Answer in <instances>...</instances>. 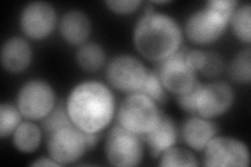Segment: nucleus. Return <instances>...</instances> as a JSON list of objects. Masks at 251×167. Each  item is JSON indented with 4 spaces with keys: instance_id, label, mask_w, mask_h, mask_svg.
Masks as SVG:
<instances>
[{
    "instance_id": "nucleus-1",
    "label": "nucleus",
    "mask_w": 251,
    "mask_h": 167,
    "mask_svg": "<svg viewBox=\"0 0 251 167\" xmlns=\"http://www.w3.org/2000/svg\"><path fill=\"white\" fill-rule=\"evenodd\" d=\"M66 110L72 122L84 133H100L115 115L112 91L98 81H85L69 93Z\"/></svg>"
},
{
    "instance_id": "nucleus-2",
    "label": "nucleus",
    "mask_w": 251,
    "mask_h": 167,
    "mask_svg": "<svg viewBox=\"0 0 251 167\" xmlns=\"http://www.w3.org/2000/svg\"><path fill=\"white\" fill-rule=\"evenodd\" d=\"M133 44L141 57L160 63L180 50L182 30L178 22L167 14H145L135 25Z\"/></svg>"
},
{
    "instance_id": "nucleus-3",
    "label": "nucleus",
    "mask_w": 251,
    "mask_h": 167,
    "mask_svg": "<svg viewBox=\"0 0 251 167\" xmlns=\"http://www.w3.org/2000/svg\"><path fill=\"white\" fill-rule=\"evenodd\" d=\"M237 0H210L185 22V35L194 44L208 45L223 36L239 6Z\"/></svg>"
},
{
    "instance_id": "nucleus-4",
    "label": "nucleus",
    "mask_w": 251,
    "mask_h": 167,
    "mask_svg": "<svg viewBox=\"0 0 251 167\" xmlns=\"http://www.w3.org/2000/svg\"><path fill=\"white\" fill-rule=\"evenodd\" d=\"M160 117L158 103L138 92L128 94L120 103L116 113L120 125L141 137L155 128Z\"/></svg>"
},
{
    "instance_id": "nucleus-5",
    "label": "nucleus",
    "mask_w": 251,
    "mask_h": 167,
    "mask_svg": "<svg viewBox=\"0 0 251 167\" xmlns=\"http://www.w3.org/2000/svg\"><path fill=\"white\" fill-rule=\"evenodd\" d=\"M143 137L116 124L109 131L105 141V155L113 166L133 167L140 164L144 156Z\"/></svg>"
},
{
    "instance_id": "nucleus-6",
    "label": "nucleus",
    "mask_w": 251,
    "mask_h": 167,
    "mask_svg": "<svg viewBox=\"0 0 251 167\" xmlns=\"http://www.w3.org/2000/svg\"><path fill=\"white\" fill-rule=\"evenodd\" d=\"M56 106V93L52 87L41 79L26 82L17 95V108L22 117L30 121H42Z\"/></svg>"
},
{
    "instance_id": "nucleus-7",
    "label": "nucleus",
    "mask_w": 251,
    "mask_h": 167,
    "mask_svg": "<svg viewBox=\"0 0 251 167\" xmlns=\"http://www.w3.org/2000/svg\"><path fill=\"white\" fill-rule=\"evenodd\" d=\"M47 152L60 166L76 162L88 149L85 134L70 123L47 134Z\"/></svg>"
},
{
    "instance_id": "nucleus-8",
    "label": "nucleus",
    "mask_w": 251,
    "mask_h": 167,
    "mask_svg": "<svg viewBox=\"0 0 251 167\" xmlns=\"http://www.w3.org/2000/svg\"><path fill=\"white\" fill-rule=\"evenodd\" d=\"M148 74L149 70L144 63L130 54L115 55L106 68L108 83L114 89L127 94L139 92Z\"/></svg>"
},
{
    "instance_id": "nucleus-9",
    "label": "nucleus",
    "mask_w": 251,
    "mask_h": 167,
    "mask_svg": "<svg viewBox=\"0 0 251 167\" xmlns=\"http://www.w3.org/2000/svg\"><path fill=\"white\" fill-rule=\"evenodd\" d=\"M204 165L207 167H247L250 164L248 147L232 137H214L204 148Z\"/></svg>"
},
{
    "instance_id": "nucleus-10",
    "label": "nucleus",
    "mask_w": 251,
    "mask_h": 167,
    "mask_svg": "<svg viewBox=\"0 0 251 167\" xmlns=\"http://www.w3.org/2000/svg\"><path fill=\"white\" fill-rule=\"evenodd\" d=\"M185 50H179L170 58L158 63L156 73L167 92L179 95L190 90L197 83V72L187 64Z\"/></svg>"
},
{
    "instance_id": "nucleus-11",
    "label": "nucleus",
    "mask_w": 251,
    "mask_h": 167,
    "mask_svg": "<svg viewBox=\"0 0 251 167\" xmlns=\"http://www.w3.org/2000/svg\"><path fill=\"white\" fill-rule=\"evenodd\" d=\"M57 14L53 6L44 1H34L25 5L20 15L22 33L31 40H43L56 27Z\"/></svg>"
},
{
    "instance_id": "nucleus-12",
    "label": "nucleus",
    "mask_w": 251,
    "mask_h": 167,
    "mask_svg": "<svg viewBox=\"0 0 251 167\" xmlns=\"http://www.w3.org/2000/svg\"><path fill=\"white\" fill-rule=\"evenodd\" d=\"M234 101V92L225 82L202 84L196 103V115L213 119L228 112Z\"/></svg>"
},
{
    "instance_id": "nucleus-13",
    "label": "nucleus",
    "mask_w": 251,
    "mask_h": 167,
    "mask_svg": "<svg viewBox=\"0 0 251 167\" xmlns=\"http://www.w3.org/2000/svg\"><path fill=\"white\" fill-rule=\"evenodd\" d=\"M217 132V125L210 119L193 115L183 122L181 137L188 147L200 152L216 137Z\"/></svg>"
},
{
    "instance_id": "nucleus-14",
    "label": "nucleus",
    "mask_w": 251,
    "mask_h": 167,
    "mask_svg": "<svg viewBox=\"0 0 251 167\" xmlns=\"http://www.w3.org/2000/svg\"><path fill=\"white\" fill-rule=\"evenodd\" d=\"M63 40L70 45H83L91 31V22L87 15L78 10H72L62 16L59 23Z\"/></svg>"
},
{
    "instance_id": "nucleus-15",
    "label": "nucleus",
    "mask_w": 251,
    "mask_h": 167,
    "mask_svg": "<svg viewBox=\"0 0 251 167\" xmlns=\"http://www.w3.org/2000/svg\"><path fill=\"white\" fill-rule=\"evenodd\" d=\"M31 62V47L25 39L13 37L6 40L1 48V64L11 73L27 69Z\"/></svg>"
},
{
    "instance_id": "nucleus-16",
    "label": "nucleus",
    "mask_w": 251,
    "mask_h": 167,
    "mask_svg": "<svg viewBox=\"0 0 251 167\" xmlns=\"http://www.w3.org/2000/svg\"><path fill=\"white\" fill-rule=\"evenodd\" d=\"M177 128L173 119L161 114L155 128L143 136L153 158H159L163 152L175 146L177 141Z\"/></svg>"
},
{
    "instance_id": "nucleus-17",
    "label": "nucleus",
    "mask_w": 251,
    "mask_h": 167,
    "mask_svg": "<svg viewBox=\"0 0 251 167\" xmlns=\"http://www.w3.org/2000/svg\"><path fill=\"white\" fill-rule=\"evenodd\" d=\"M42 131L33 121L21 122L13 133V144L22 154H31L40 146Z\"/></svg>"
},
{
    "instance_id": "nucleus-18",
    "label": "nucleus",
    "mask_w": 251,
    "mask_h": 167,
    "mask_svg": "<svg viewBox=\"0 0 251 167\" xmlns=\"http://www.w3.org/2000/svg\"><path fill=\"white\" fill-rule=\"evenodd\" d=\"M75 59L78 66L86 72H97L105 65L106 53L98 43H85L77 50Z\"/></svg>"
},
{
    "instance_id": "nucleus-19",
    "label": "nucleus",
    "mask_w": 251,
    "mask_h": 167,
    "mask_svg": "<svg viewBox=\"0 0 251 167\" xmlns=\"http://www.w3.org/2000/svg\"><path fill=\"white\" fill-rule=\"evenodd\" d=\"M230 24L234 36L241 42L249 45L251 41V6L249 3L237 7L232 15Z\"/></svg>"
},
{
    "instance_id": "nucleus-20",
    "label": "nucleus",
    "mask_w": 251,
    "mask_h": 167,
    "mask_svg": "<svg viewBox=\"0 0 251 167\" xmlns=\"http://www.w3.org/2000/svg\"><path fill=\"white\" fill-rule=\"evenodd\" d=\"M229 76L239 84H250L251 81V51L249 48L240 51L229 65Z\"/></svg>"
},
{
    "instance_id": "nucleus-21",
    "label": "nucleus",
    "mask_w": 251,
    "mask_h": 167,
    "mask_svg": "<svg viewBox=\"0 0 251 167\" xmlns=\"http://www.w3.org/2000/svg\"><path fill=\"white\" fill-rule=\"evenodd\" d=\"M160 166H199V163L195 155L188 149L173 146L160 156Z\"/></svg>"
},
{
    "instance_id": "nucleus-22",
    "label": "nucleus",
    "mask_w": 251,
    "mask_h": 167,
    "mask_svg": "<svg viewBox=\"0 0 251 167\" xmlns=\"http://www.w3.org/2000/svg\"><path fill=\"white\" fill-rule=\"evenodd\" d=\"M22 115L17 107L12 103L3 102L0 106V137H9L18 128Z\"/></svg>"
},
{
    "instance_id": "nucleus-23",
    "label": "nucleus",
    "mask_w": 251,
    "mask_h": 167,
    "mask_svg": "<svg viewBox=\"0 0 251 167\" xmlns=\"http://www.w3.org/2000/svg\"><path fill=\"white\" fill-rule=\"evenodd\" d=\"M73 122L68 116L66 105H64L63 102H60L57 103L56 108L42 120V130L47 135L53 132L54 130L61 128V126Z\"/></svg>"
},
{
    "instance_id": "nucleus-24",
    "label": "nucleus",
    "mask_w": 251,
    "mask_h": 167,
    "mask_svg": "<svg viewBox=\"0 0 251 167\" xmlns=\"http://www.w3.org/2000/svg\"><path fill=\"white\" fill-rule=\"evenodd\" d=\"M147 95L148 97L153 99L156 103H162L167 98V90L164 89L162 86L160 79L158 77V74L156 73V71H149L148 77L143 86V88L138 92Z\"/></svg>"
},
{
    "instance_id": "nucleus-25",
    "label": "nucleus",
    "mask_w": 251,
    "mask_h": 167,
    "mask_svg": "<svg viewBox=\"0 0 251 167\" xmlns=\"http://www.w3.org/2000/svg\"><path fill=\"white\" fill-rule=\"evenodd\" d=\"M201 86L202 83L197 82L188 91L177 95L179 106L186 111L187 113L196 115V103H197V97Z\"/></svg>"
},
{
    "instance_id": "nucleus-26",
    "label": "nucleus",
    "mask_w": 251,
    "mask_h": 167,
    "mask_svg": "<svg viewBox=\"0 0 251 167\" xmlns=\"http://www.w3.org/2000/svg\"><path fill=\"white\" fill-rule=\"evenodd\" d=\"M110 11L119 15H127L135 12L141 4L140 0H108L105 2Z\"/></svg>"
},
{
    "instance_id": "nucleus-27",
    "label": "nucleus",
    "mask_w": 251,
    "mask_h": 167,
    "mask_svg": "<svg viewBox=\"0 0 251 167\" xmlns=\"http://www.w3.org/2000/svg\"><path fill=\"white\" fill-rule=\"evenodd\" d=\"M223 68V61L219 54L215 52H206V63L201 72L208 77L217 76Z\"/></svg>"
},
{
    "instance_id": "nucleus-28",
    "label": "nucleus",
    "mask_w": 251,
    "mask_h": 167,
    "mask_svg": "<svg viewBox=\"0 0 251 167\" xmlns=\"http://www.w3.org/2000/svg\"><path fill=\"white\" fill-rule=\"evenodd\" d=\"M185 61L190 67H192L196 72L201 71L206 63V52L199 49L185 50Z\"/></svg>"
},
{
    "instance_id": "nucleus-29",
    "label": "nucleus",
    "mask_w": 251,
    "mask_h": 167,
    "mask_svg": "<svg viewBox=\"0 0 251 167\" xmlns=\"http://www.w3.org/2000/svg\"><path fill=\"white\" fill-rule=\"evenodd\" d=\"M31 166H60L56 161H53L50 157H42L37 159L36 161L30 163Z\"/></svg>"
},
{
    "instance_id": "nucleus-30",
    "label": "nucleus",
    "mask_w": 251,
    "mask_h": 167,
    "mask_svg": "<svg viewBox=\"0 0 251 167\" xmlns=\"http://www.w3.org/2000/svg\"><path fill=\"white\" fill-rule=\"evenodd\" d=\"M84 134H85V138H86V142H87L88 148H93L98 144L99 139H100L99 133H84Z\"/></svg>"
},
{
    "instance_id": "nucleus-31",
    "label": "nucleus",
    "mask_w": 251,
    "mask_h": 167,
    "mask_svg": "<svg viewBox=\"0 0 251 167\" xmlns=\"http://www.w3.org/2000/svg\"><path fill=\"white\" fill-rule=\"evenodd\" d=\"M170 1H168V0H164V1H153L152 3H157V4H166V3H169Z\"/></svg>"
}]
</instances>
